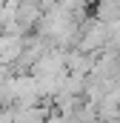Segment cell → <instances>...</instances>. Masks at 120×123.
Masks as SVG:
<instances>
[{"label": "cell", "mask_w": 120, "mask_h": 123, "mask_svg": "<svg viewBox=\"0 0 120 123\" xmlns=\"http://www.w3.org/2000/svg\"><path fill=\"white\" fill-rule=\"evenodd\" d=\"M0 123H9V120H6V115H0Z\"/></svg>", "instance_id": "6da1fadb"}]
</instances>
